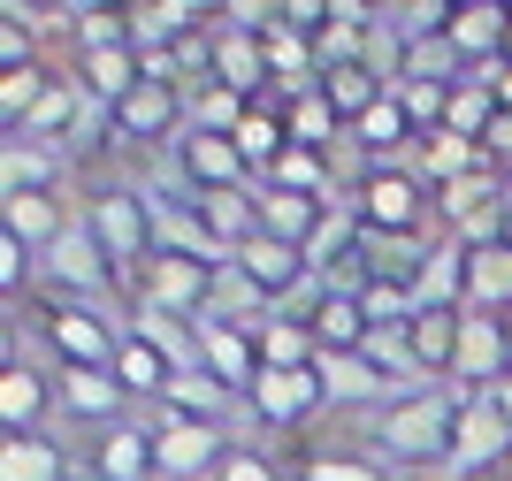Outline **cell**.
Instances as JSON below:
<instances>
[{"label":"cell","mask_w":512,"mask_h":481,"mask_svg":"<svg viewBox=\"0 0 512 481\" xmlns=\"http://www.w3.org/2000/svg\"><path fill=\"white\" fill-rule=\"evenodd\" d=\"M0 69H39V23H0Z\"/></svg>","instance_id":"cell-40"},{"label":"cell","mask_w":512,"mask_h":481,"mask_svg":"<svg viewBox=\"0 0 512 481\" xmlns=\"http://www.w3.org/2000/svg\"><path fill=\"white\" fill-rule=\"evenodd\" d=\"M505 336H512V314H505Z\"/></svg>","instance_id":"cell-42"},{"label":"cell","mask_w":512,"mask_h":481,"mask_svg":"<svg viewBox=\"0 0 512 481\" xmlns=\"http://www.w3.org/2000/svg\"><path fill=\"white\" fill-rule=\"evenodd\" d=\"M497 115H505V100H497L490 84H459V92H451V107H444V130H459V138H474V146H482Z\"/></svg>","instance_id":"cell-36"},{"label":"cell","mask_w":512,"mask_h":481,"mask_svg":"<svg viewBox=\"0 0 512 481\" xmlns=\"http://www.w3.org/2000/svg\"><path fill=\"white\" fill-rule=\"evenodd\" d=\"M505 62H512V31H505Z\"/></svg>","instance_id":"cell-41"},{"label":"cell","mask_w":512,"mask_h":481,"mask_svg":"<svg viewBox=\"0 0 512 481\" xmlns=\"http://www.w3.org/2000/svg\"><path fill=\"white\" fill-rule=\"evenodd\" d=\"M314 359H321V344L299 314H276L260 329V367H314Z\"/></svg>","instance_id":"cell-35"},{"label":"cell","mask_w":512,"mask_h":481,"mask_svg":"<svg viewBox=\"0 0 512 481\" xmlns=\"http://www.w3.org/2000/svg\"><path fill=\"white\" fill-rule=\"evenodd\" d=\"M0 481H92V474H85V451L62 428H39V436L0 443Z\"/></svg>","instance_id":"cell-17"},{"label":"cell","mask_w":512,"mask_h":481,"mask_svg":"<svg viewBox=\"0 0 512 481\" xmlns=\"http://www.w3.org/2000/svg\"><path fill=\"white\" fill-rule=\"evenodd\" d=\"M291 481H398V474H390L367 443H314V451H299Z\"/></svg>","instance_id":"cell-28"},{"label":"cell","mask_w":512,"mask_h":481,"mask_svg":"<svg viewBox=\"0 0 512 481\" xmlns=\"http://www.w3.org/2000/svg\"><path fill=\"white\" fill-rule=\"evenodd\" d=\"M153 420H192V428H222V436H245V398H230L207 367H184L169 382V398L153 405Z\"/></svg>","instance_id":"cell-14"},{"label":"cell","mask_w":512,"mask_h":481,"mask_svg":"<svg viewBox=\"0 0 512 481\" xmlns=\"http://www.w3.org/2000/svg\"><path fill=\"white\" fill-rule=\"evenodd\" d=\"M314 375H321V390H329V413H360L367 420V413H383V405L413 398V390H398L367 352H321Z\"/></svg>","instance_id":"cell-12"},{"label":"cell","mask_w":512,"mask_h":481,"mask_svg":"<svg viewBox=\"0 0 512 481\" xmlns=\"http://www.w3.org/2000/svg\"><path fill=\"white\" fill-rule=\"evenodd\" d=\"M184 130H192V92H184V84H153V77L138 84L115 115H107V138L146 146V153H161V161L176 153V138H184Z\"/></svg>","instance_id":"cell-9"},{"label":"cell","mask_w":512,"mask_h":481,"mask_svg":"<svg viewBox=\"0 0 512 481\" xmlns=\"http://www.w3.org/2000/svg\"><path fill=\"white\" fill-rule=\"evenodd\" d=\"M276 191H299V199H321L329 207V191H337V168H329V153H314V146H291L276 161V176H268Z\"/></svg>","instance_id":"cell-33"},{"label":"cell","mask_w":512,"mask_h":481,"mask_svg":"<svg viewBox=\"0 0 512 481\" xmlns=\"http://www.w3.org/2000/svg\"><path fill=\"white\" fill-rule=\"evenodd\" d=\"M214 481H291V474H283L276 451H260V436H237L222 451V466H214Z\"/></svg>","instance_id":"cell-39"},{"label":"cell","mask_w":512,"mask_h":481,"mask_svg":"<svg viewBox=\"0 0 512 481\" xmlns=\"http://www.w3.org/2000/svg\"><path fill=\"white\" fill-rule=\"evenodd\" d=\"M482 398V390H467V382H436V390H413V398L383 405V413L360 420V443L375 451V459L390 466V474H451V443H459V413Z\"/></svg>","instance_id":"cell-1"},{"label":"cell","mask_w":512,"mask_h":481,"mask_svg":"<svg viewBox=\"0 0 512 481\" xmlns=\"http://www.w3.org/2000/svg\"><path fill=\"white\" fill-rule=\"evenodd\" d=\"M237 436H222V428H192V420H153V466H161V481H214V466H222V451H230Z\"/></svg>","instance_id":"cell-16"},{"label":"cell","mask_w":512,"mask_h":481,"mask_svg":"<svg viewBox=\"0 0 512 481\" xmlns=\"http://www.w3.org/2000/svg\"><path fill=\"white\" fill-rule=\"evenodd\" d=\"M77 222V207H69V191H0V230L23 237L31 252H46L54 237Z\"/></svg>","instance_id":"cell-22"},{"label":"cell","mask_w":512,"mask_h":481,"mask_svg":"<svg viewBox=\"0 0 512 481\" xmlns=\"http://www.w3.org/2000/svg\"><path fill=\"white\" fill-rule=\"evenodd\" d=\"M253 115V100L245 92H230L222 77H199L192 84V130H222V138H237V123Z\"/></svg>","instance_id":"cell-34"},{"label":"cell","mask_w":512,"mask_h":481,"mask_svg":"<svg viewBox=\"0 0 512 481\" xmlns=\"http://www.w3.org/2000/svg\"><path fill=\"white\" fill-rule=\"evenodd\" d=\"M214 298H222V275L184 260V252H153L146 268L130 275V306H153V314H176V321L214 314Z\"/></svg>","instance_id":"cell-8"},{"label":"cell","mask_w":512,"mask_h":481,"mask_svg":"<svg viewBox=\"0 0 512 481\" xmlns=\"http://www.w3.org/2000/svg\"><path fill=\"white\" fill-rule=\"evenodd\" d=\"M321 100L337 107V115H344V130H352V123L367 115V107H383V100H390V84L375 77L367 62H321Z\"/></svg>","instance_id":"cell-29"},{"label":"cell","mask_w":512,"mask_h":481,"mask_svg":"<svg viewBox=\"0 0 512 481\" xmlns=\"http://www.w3.org/2000/svg\"><path fill=\"white\" fill-rule=\"evenodd\" d=\"M467 306L474 314H512V245L467 252Z\"/></svg>","instance_id":"cell-31"},{"label":"cell","mask_w":512,"mask_h":481,"mask_svg":"<svg viewBox=\"0 0 512 481\" xmlns=\"http://www.w3.org/2000/svg\"><path fill=\"white\" fill-rule=\"evenodd\" d=\"M54 428L62 436H107V428H123V420H138V398H130L123 382H115V367H54Z\"/></svg>","instance_id":"cell-6"},{"label":"cell","mask_w":512,"mask_h":481,"mask_svg":"<svg viewBox=\"0 0 512 481\" xmlns=\"http://www.w3.org/2000/svg\"><path fill=\"white\" fill-rule=\"evenodd\" d=\"M46 84H54V69H0V123H8V130H23V123H31V107H39L46 100Z\"/></svg>","instance_id":"cell-37"},{"label":"cell","mask_w":512,"mask_h":481,"mask_svg":"<svg viewBox=\"0 0 512 481\" xmlns=\"http://www.w3.org/2000/svg\"><path fill=\"white\" fill-rule=\"evenodd\" d=\"M291 314L314 329L321 352H367V336H375V321H367V306H360V283H321L314 275Z\"/></svg>","instance_id":"cell-11"},{"label":"cell","mask_w":512,"mask_h":481,"mask_svg":"<svg viewBox=\"0 0 512 481\" xmlns=\"http://www.w3.org/2000/svg\"><path fill=\"white\" fill-rule=\"evenodd\" d=\"M176 375H184V367H176L169 352H153L146 336H123V352H115V382H123V390L146 405V413L169 398V382H176Z\"/></svg>","instance_id":"cell-27"},{"label":"cell","mask_w":512,"mask_h":481,"mask_svg":"<svg viewBox=\"0 0 512 481\" xmlns=\"http://www.w3.org/2000/svg\"><path fill=\"white\" fill-rule=\"evenodd\" d=\"M85 474L92 481H161V466H153V413L92 436L85 443Z\"/></svg>","instance_id":"cell-19"},{"label":"cell","mask_w":512,"mask_h":481,"mask_svg":"<svg viewBox=\"0 0 512 481\" xmlns=\"http://www.w3.org/2000/svg\"><path fill=\"white\" fill-rule=\"evenodd\" d=\"M0 191H62V153L8 130L0 138Z\"/></svg>","instance_id":"cell-26"},{"label":"cell","mask_w":512,"mask_h":481,"mask_svg":"<svg viewBox=\"0 0 512 481\" xmlns=\"http://www.w3.org/2000/svg\"><path fill=\"white\" fill-rule=\"evenodd\" d=\"M69 39H77V62H85V54H107V46H130V16L123 8H77Z\"/></svg>","instance_id":"cell-38"},{"label":"cell","mask_w":512,"mask_h":481,"mask_svg":"<svg viewBox=\"0 0 512 481\" xmlns=\"http://www.w3.org/2000/svg\"><path fill=\"white\" fill-rule=\"evenodd\" d=\"M130 336V306H85V298H54L46 314V344L62 367H115Z\"/></svg>","instance_id":"cell-7"},{"label":"cell","mask_w":512,"mask_h":481,"mask_svg":"<svg viewBox=\"0 0 512 481\" xmlns=\"http://www.w3.org/2000/svg\"><path fill=\"white\" fill-rule=\"evenodd\" d=\"M329 413L314 367H260V382L245 390V436H299Z\"/></svg>","instance_id":"cell-4"},{"label":"cell","mask_w":512,"mask_h":481,"mask_svg":"<svg viewBox=\"0 0 512 481\" xmlns=\"http://www.w3.org/2000/svg\"><path fill=\"white\" fill-rule=\"evenodd\" d=\"M512 375V336H505V314H474L467 306V329H459V367L451 382H467V390H490V382Z\"/></svg>","instance_id":"cell-21"},{"label":"cell","mask_w":512,"mask_h":481,"mask_svg":"<svg viewBox=\"0 0 512 481\" xmlns=\"http://www.w3.org/2000/svg\"><path fill=\"white\" fill-rule=\"evenodd\" d=\"M192 336H199V367H207L230 398H245L260 382V336L245 329V321H222V314H199L192 321Z\"/></svg>","instance_id":"cell-13"},{"label":"cell","mask_w":512,"mask_h":481,"mask_svg":"<svg viewBox=\"0 0 512 481\" xmlns=\"http://www.w3.org/2000/svg\"><path fill=\"white\" fill-rule=\"evenodd\" d=\"M375 8H390V0H375Z\"/></svg>","instance_id":"cell-43"},{"label":"cell","mask_w":512,"mask_h":481,"mask_svg":"<svg viewBox=\"0 0 512 481\" xmlns=\"http://www.w3.org/2000/svg\"><path fill=\"white\" fill-rule=\"evenodd\" d=\"M505 459H512V420L497 413L490 398H474L467 413H459V443H451V474L444 481H490Z\"/></svg>","instance_id":"cell-15"},{"label":"cell","mask_w":512,"mask_h":481,"mask_svg":"<svg viewBox=\"0 0 512 481\" xmlns=\"http://www.w3.org/2000/svg\"><path fill=\"white\" fill-rule=\"evenodd\" d=\"M505 8H512V0H505Z\"/></svg>","instance_id":"cell-44"},{"label":"cell","mask_w":512,"mask_h":481,"mask_svg":"<svg viewBox=\"0 0 512 481\" xmlns=\"http://www.w3.org/2000/svg\"><path fill=\"white\" fill-rule=\"evenodd\" d=\"M161 168H169V184L192 191V199H207V191H253L260 184L253 168H245V153H237V138H222V130H184Z\"/></svg>","instance_id":"cell-10"},{"label":"cell","mask_w":512,"mask_h":481,"mask_svg":"<svg viewBox=\"0 0 512 481\" xmlns=\"http://www.w3.org/2000/svg\"><path fill=\"white\" fill-rule=\"evenodd\" d=\"M459 329H467V306H421V314L406 321V344H413L428 382H451V367H459Z\"/></svg>","instance_id":"cell-23"},{"label":"cell","mask_w":512,"mask_h":481,"mask_svg":"<svg viewBox=\"0 0 512 481\" xmlns=\"http://www.w3.org/2000/svg\"><path fill=\"white\" fill-rule=\"evenodd\" d=\"M321 199H299V191H276V184H260V230L268 237H283V245H314V230H321Z\"/></svg>","instance_id":"cell-30"},{"label":"cell","mask_w":512,"mask_h":481,"mask_svg":"<svg viewBox=\"0 0 512 481\" xmlns=\"http://www.w3.org/2000/svg\"><path fill=\"white\" fill-rule=\"evenodd\" d=\"M77 222L100 237V252L115 260V275H123V291H130V275L153 260V199H146V184H85Z\"/></svg>","instance_id":"cell-2"},{"label":"cell","mask_w":512,"mask_h":481,"mask_svg":"<svg viewBox=\"0 0 512 481\" xmlns=\"http://www.w3.org/2000/svg\"><path fill=\"white\" fill-rule=\"evenodd\" d=\"M214 77L230 84V92H245V100H268L276 92V69H268V46H260V31H245V23H214Z\"/></svg>","instance_id":"cell-20"},{"label":"cell","mask_w":512,"mask_h":481,"mask_svg":"<svg viewBox=\"0 0 512 481\" xmlns=\"http://www.w3.org/2000/svg\"><path fill=\"white\" fill-rule=\"evenodd\" d=\"M39 291L46 298H85V306H115L123 275H115V260L100 252V237H92L85 222H69V230L39 252Z\"/></svg>","instance_id":"cell-5"},{"label":"cell","mask_w":512,"mask_h":481,"mask_svg":"<svg viewBox=\"0 0 512 481\" xmlns=\"http://www.w3.org/2000/svg\"><path fill=\"white\" fill-rule=\"evenodd\" d=\"M505 31H512V8H505V0H474V8L451 16V46H459L467 77H474V69H490V62H505Z\"/></svg>","instance_id":"cell-24"},{"label":"cell","mask_w":512,"mask_h":481,"mask_svg":"<svg viewBox=\"0 0 512 481\" xmlns=\"http://www.w3.org/2000/svg\"><path fill=\"white\" fill-rule=\"evenodd\" d=\"M352 214H360L367 237H428L436 230V191L413 176V161H375L352 191Z\"/></svg>","instance_id":"cell-3"},{"label":"cell","mask_w":512,"mask_h":481,"mask_svg":"<svg viewBox=\"0 0 512 481\" xmlns=\"http://www.w3.org/2000/svg\"><path fill=\"white\" fill-rule=\"evenodd\" d=\"M237 153H245V168H253L260 184L276 176V161L291 153V130H283V115H268V107H253L245 123H237Z\"/></svg>","instance_id":"cell-32"},{"label":"cell","mask_w":512,"mask_h":481,"mask_svg":"<svg viewBox=\"0 0 512 481\" xmlns=\"http://www.w3.org/2000/svg\"><path fill=\"white\" fill-rule=\"evenodd\" d=\"M77 84L92 92V107L115 115V107L146 84V62H138V46H107V54H85V62H77Z\"/></svg>","instance_id":"cell-25"},{"label":"cell","mask_w":512,"mask_h":481,"mask_svg":"<svg viewBox=\"0 0 512 481\" xmlns=\"http://www.w3.org/2000/svg\"><path fill=\"white\" fill-rule=\"evenodd\" d=\"M54 375H46L39 359H8L0 367V428L8 436H39V428H54Z\"/></svg>","instance_id":"cell-18"}]
</instances>
